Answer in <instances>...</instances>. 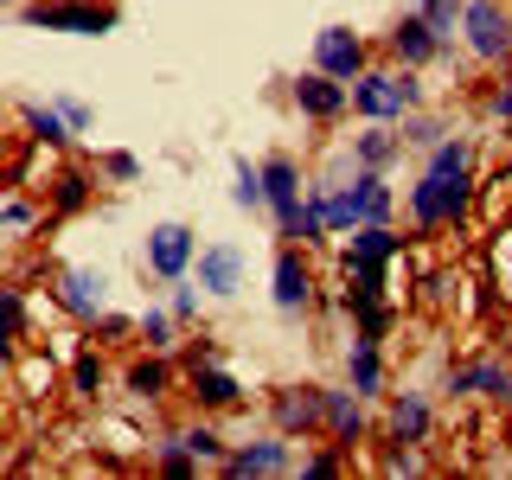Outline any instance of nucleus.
<instances>
[{"label":"nucleus","mask_w":512,"mask_h":480,"mask_svg":"<svg viewBox=\"0 0 512 480\" xmlns=\"http://www.w3.org/2000/svg\"><path fill=\"white\" fill-rule=\"evenodd\" d=\"M365 64H372V45H365L352 26H320L314 32V71L352 84V77H365Z\"/></svg>","instance_id":"nucleus-11"},{"label":"nucleus","mask_w":512,"mask_h":480,"mask_svg":"<svg viewBox=\"0 0 512 480\" xmlns=\"http://www.w3.org/2000/svg\"><path fill=\"white\" fill-rule=\"evenodd\" d=\"M90 333H96V340H128V333H141V320H128V314H96Z\"/></svg>","instance_id":"nucleus-37"},{"label":"nucleus","mask_w":512,"mask_h":480,"mask_svg":"<svg viewBox=\"0 0 512 480\" xmlns=\"http://www.w3.org/2000/svg\"><path fill=\"white\" fill-rule=\"evenodd\" d=\"M487 116L506 128V141H512V84H493V96H487Z\"/></svg>","instance_id":"nucleus-38"},{"label":"nucleus","mask_w":512,"mask_h":480,"mask_svg":"<svg viewBox=\"0 0 512 480\" xmlns=\"http://www.w3.org/2000/svg\"><path fill=\"white\" fill-rule=\"evenodd\" d=\"M135 320H141V333H135V340L148 346V352H173V346H180V327H186V320L173 314V308H141Z\"/></svg>","instance_id":"nucleus-26"},{"label":"nucleus","mask_w":512,"mask_h":480,"mask_svg":"<svg viewBox=\"0 0 512 480\" xmlns=\"http://www.w3.org/2000/svg\"><path fill=\"white\" fill-rule=\"evenodd\" d=\"M96 199V186H90V173H77V167H64L58 180H52V192H45V205H52L58 218H71V212H84V205Z\"/></svg>","instance_id":"nucleus-25"},{"label":"nucleus","mask_w":512,"mask_h":480,"mask_svg":"<svg viewBox=\"0 0 512 480\" xmlns=\"http://www.w3.org/2000/svg\"><path fill=\"white\" fill-rule=\"evenodd\" d=\"M263 186H269V218L288 237V224L301 218V199H308V180H301V160L295 154H269L263 160Z\"/></svg>","instance_id":"nucleus-13"},{"label":"nucleus","mask_w":512,"mask_h":480,"mask_svg":"<svg viewBox=\"0 0 512 480\" xmlns=\"http://www.w3.org/2000/svg\"><path fill=\"white\" fill-rule=\"evenodd\" d=\"M314 263L301 256V244H282L276 263H269V301H276V314H308L314 308Z\"/></svg>","instance_id":"nucleus-8"},{"label":"nucleus","mask_w":512,"mask_h":480,"mask_svg":"<svg viewBox=\"0 0 512 480\" xmlns=\"http://www.w3.org/2000/svg\"><path fill=\"white\" fill-rule=\"evenodd\" d=\"M346 250L352 256H384V263H397V256H404V237H397L391 224H359V231H346Z\"/></svg>","instance_id":"nucleus-27"},{"label":"nucleus","mask_w":512,"mask_h":480,"mask_svg":"<svg viewBox=\"0 0 512 480\" xmlns=\"http://www.w3.org/2000/svg\"><path fill=\"white\" fill-rule=\"evenodd\" d=\"M103 288H109V282L96 276V269H64V276H58V308L90 327L96 314H109V308H103Z\"/></svg>","instance_id":"nucleus-19"},{"label":"nucleus","mask_w":512,"mask_h":480,"mask_svg":"<svg viewBox=\"0 0 512 480\" xmlns=\"http://www.w3.org/2000/svg\"><path fill=\"white\" fill-rule=\"evenodd\" d=\"M0 320H7V359H13V352H26V295H20V288H0Z\"/></svg>","instance_id":"nucleus-29"},{"label":"nucleus","mask_w":512,"mask_h":480,"mask_svg":"<svg viewBox=\"0 0 512 480\" xmlns=\"http://www.w3.org/2000/svg\"><path fill=\"white\" fill-rule=\"evenodd\" d=\"M20 122H26V141H39V148H64L77 135L58 103H20Z\"/></svg>","instance_id":"nucleus-23"},{"label":"nucleus","mask_w":512,"mask_h":480,"mask_svg":"<svg viewBox=\"0 0 512 480\" xmlns=\"http://www.w3.org/2000/svg\"><path fill=\"white\" fill-rule=\"evenodd\" d=\"M13 20L39 32H71V39H103V32H116V0H39V7H20Z\"/></svg>","instance_id":"nucleus-3"},{"label":"nucleus","mask_w":512,"mask_h":480,"mask_svg":"<svg viewBox=\"0 0 512 480\" xmlns=\"http://www.w3.org/2000/svg\"><path fill=\"white\" fill-rule=\"evenodd\" d=\"M410 109H423V71L365 64V77H352V116L359 122H404Z\"/></svg>","instance_id":"nucleus-2"},{"label":"nucleus","mask_w":512,"mask_h":480,"mask_svg":"<svg viewBox=\"0 0 512 480\" xmlns=\"http://www.w3.org/2000/svg\"><path fill=\"white\" fill-rule=\"evenodd\" d=\"M288 103L301 109L308 122H340L346 109H352V84H340V77H327V71H301L295 84H288Z\"/></svg>","instance_id":"nucleus-12"},{"label":"nucleus","mask_w":512,"mask_h":480,"mask_svg":"<svg viewBox=\"0 0 512 480\" xmlns=\"http://www.w3.org/2000/svg\"><path fill=\"white\" fill-rule=\"evenodd\" d=\"M58 109H64V122H71V128H77V135H84V128L96 122V109L84 103V96H58Z\"/></svg>","instance_id":"nucleus-39"},{"label":"nucleus","mask_w":512,"mask_h":480,"mask_svg":"<svg viewBox=\"0 0 512 480\" xmlns=\"http://www.w3.org/2000/svg\"><path fill=\"white\" fill-rule=\"evenodd\" d=\"M461 13H468V0H423V20L442 32V39H455V26H461Z\"/></svg>","instance_id":"nucleus-34"},{"label":"nucleus","mask_w":512,"mask_h":480,"mask_svg":"<svg viewBox=\"0 0 512 480\" xmlns=\"http://www.w3.org/2000/svg\"><path fill=\"white\" fill-rule=\"evenodd\" d=\"M244 269H250L244 244H231V237H212V244H199V263H192V276H199V288H205L212 301H231L237 288H244Z\"/></svg>","instance_id":"nucleus-10"},{"label":"nucleus","mask_w":512,"mask_h":480,"mask_svg":"<svg viewBox=\"0 0 512 480\" xmlns=\"http://www.w3.org/2000/svg\"><path fill=\"white\" fill-rule=\"evenodd\" d=\"M180 436H186V448H192V455L205 461V468H224V455H231V442H224L212 423H186Z\"/></svg>","instance_id":"nucleus-30"},{"label":"nucleus","mask_w":512,"mask_h":480,"mask_svg":"<svg viewBox=\"0 0 512 480\" xmlns=\"http://www.w3.org/2000/svg\"><path fill=\"white\" fill-rule=\"evenodd\" d=\"M384 429H391V442L423 448L429 429H436V410H429L423 391H391V416H384Z\"/></svg>","instance_id":"nucleus-17"},{"label":"nucleus","mask_w":512,"mask_h":480,"mask_svg":"<svg viewBox=\"0 0 512 480\" xmlns=\"http://www.w3.org/2000/svg\"><path fill=\"white\" fill-rule=\"evenodd\" d=\"M96 173H103V180H116V186H135V180H141V160L116 148V154H103V160H96Z\"/></svg>","instance_id":"nucleus-35"},{"label":"nucleus","mask_w":512,"mask_h":480,"mask_svg":"<svg viewBox=\"0 0 512 480\" xmlns=\"http://www.w3.org/2000/svg\"><path fill=\"white\" fill-rule=\"evenodd\" d=\"M231 205H237V212H269L263 160H250V154H231Z\"/></svg>","instance_id":"nucleus-22"},{"label":"nucleus","mask_w":512,"mask_h":480,"mask_svg":"<svg viewBox=\"0 0 512 480\" xmlns=\"http://www.w3.org/2000/svg\"><path fill=\"white\" fill-rule=\"evenodd\" d=\"M352 167H372V173H391L397 160H404V128L397 122H365L359 135H352Z\"/></svg>","instance_id":"nucleus-16"},{"label":"nucleus","mask_w":512,"mask_h":480,"mask_svg":"<svg viewBox=\"0 0 512 480\" xmlns=\"http://www.w3.org/2000/svg\"><path fill=\"white\" fill-rule=\"evenodd\" d=\"M384 340H359V333H352V346H346V384L359 397H391L384 391V352H378Z\"/></svg>","instance_id":"nucleus-20"},{"label":"nucleus","mask_w":512,"mask_h":480,"mask_svg":"<svg viewBox=\"0 0 512 480\" xmlns=\"http://www.w3.org/2000/svg\"><path fill=\"white\" fill-rule=\"evenodd\" d=\"M269 423L295 442L327 429V384H282V391H269Z\"/></svg>","instance_id":"nucleus-7"},{"label":"nucleus","mask_w":512,"mask_h":480,"mask_svg":"<svg viewBox=\"0 0 512 480\" xmlns=\"http://www.w3.org/2000/svg\"><path fill=\"white\" fill-rule=\"evenodd\" d=\"M448 397H480V404H512V365L500 359H474L448 372Z\"/></svg>","instance_id":"nucleus-14"},{"label":"nucleus","mask_w":512,"mask_h":480,"mask_svg":"<svg viewBox=\"0 0 512 480\" xmlns=\"http://www.w3.org/2000/svg\"><path fill=\"white\" fill-rule=\"evenodd\" d=\"M122 391L135 397V404H160V397L173 391V365H167V352H148V359H135L122 372Z\"/></svg>","instance_id":"nucleus-21"},{"label":"nucleus","mask_w":512,"mask_h":480,"mask_svg":"<svg viewBox=\"0 0 512 480\" xmlns=\"http://www.w3.org/2000/svg\"><path fill=\"white\" fill-rule=\"evenodd\" d=\"M154 468L167 474V480H199V468H205V461L186 448V436H180V429H167V436L154 442Z\"/></svg>","instance_id":"nucleus-24"},{"label":"nucleus","mask_w":512,"mask_h":480,"mask_svg":"<svg viewBox=\"0 0 512 480\" xmlns=\"http://www.w3.org/2000/svg\"><path fill=\"white\" fill-rule=\"evenodd\" d=\"M461 39L480 64H506L512 58V7L506 0H468L461 13Z\"/></svg>","instance_id":"nucleus-6"},{"label":"nucleus","mask_w":512,"mask_h":480,"mask_svg":"<svg viewBox=\"0 0 512 480\" xmlns=\"http://www.w3.org/2000/svg\"><path fill=\"white\" fill-rule=\"evenodd\" d=\"M397 128H404V148H423V154H429V148H436V141H442V135H455V128H448L442 116H423V109H410V116H404V122H397Z\"/></svg>","instance_id":"nucleus-31"},{"label":"nucleus","mask_w":512,"mask_h":480,"mask_svg":"<svg viewBox=\"0 0 512 480\" xmlns=\"http://www.w3.org/2000/svg\"><path fill=\"white\" fill-rule=\"evenodd\" d=\"M141 263H148L154 282H180L192 276V263H199V231H192L186 218H160L148 237H141Z\"/></svg>","instance_id":"nucleus-4"},{"label":"nucleus","mask_w":512,"mask_h":480,"mask_svg":"<svg viewBox=\"0 0 512 480\" xmlns=\"http://www.w3.org/2000/svg\"><path fill=\"white\" fill-rule=\"evenodd\" d=\"M295 474H320V480H327V474H346V448L333 442L327 455H301V468H295Z\"/></svg>","instance_id":"nucleus-36"},{"label":"nucleus","mask_w":512,"mask_h":480,"mask_svg":"<svg viewBox=\"0 0 512 480\" xmlns=\"http://www.w3.org/2000/svg\"><path fill=\"white\" fill-rule=\"evenodd\" d=\"M186 372H192V404H199V410L218 416V410H237V404H244V384L224 372L218 359H199V365H186Z\"/></svg>","instance_id":"nucleus-18"},{"label":"nucleus","mask_w":512,"mask_h":480,"mask_svg":"<svg viewBox=\"0 0 512 480\" xmlns=\"http://www.w3.org/2000/svg\"><path fill=\"white\" fill-rule=\"evenodd\" d=\"M167 288H173V295H167V308H173V314H180L186 327H192V320L205 314V288H199V276H180V282H167Z\"/></svg>","instance_id":"nucleus-33"},{"label":"nucleus","mask_w":512,"mask_h":480,"mask_svg":"<svg viewBox=\"0 0 512 480\" xmlns=\"http://www.w3.org/2000/svg\"><path fill=\"white\" fill-rule=\"evenodd\" d=\"M301 455H295V436H282V429H269V436L256 442H231V455H224V480H269V474H295Z\"/></svg>","instance_id":"nucleus-5"},{"label":"nucleus","mask_w":512,"mask_h":480,"mask_svg":"<svg viewBox=\"0 0 512 480\" xmlns=\"http://www.w3.org/2000/svg\"><path fill=\"white\" fill-rule=\"evenodd\" d=\"M39 218H45V199H26L20 186H7V199H0V224H7V237H26Z\"/></svg>","instance_id":"nucleus-28"},{"label":"nucleus","mask_w":512,"mask_h":480,"mask_svg":"<svg viewBox=\"0 0 512 480\" xmlns=\"http://www.w3.org/2000/svg\"><path fill=\"white\" fill-rule=\"evenodd\" d=\"M384 52H391V64H410V71H429L442 52H448V39L436 26L423 20V7H410L404 20H397L391 32H384Z\"/></svg>","instance_id":"nucleus-9"},{"label":"nucleus","mask_w":512,"mask_h":480,"mask_svg":"<svg viewBox=\"0 0 512 480\" xmlns=\"http://www.w3.org/2000/svg\"><path fill=\"white\" fill-rule=\"evenodd\" d=\"M365 404H372V397H359L352 384H346V391H333V384H327V436L340 442L346 455L372 436V416H365Z\"/></svg>","instance_id":"nucleus-15"},{"label":"nucleus","mask_w":512,"mask_h":480,"mask_svg":"<svg viewBox=\"0 0 512 480\" xmlns=\"http://www.w3.org/2000/svg\"><path fill=\"white\" fill-rule=\"evenodd\" d=\"M71 384H77V397H103L109 365L96 359V352H77V359H71Z\"/></svg>","instance_id":"nucleus-32"},{"label":"nucleus","mask_w":512,"mask_h":480,"mask_svg":"<svg viewBox=\"0 0 512 480\" xmlns=\"http://www.w3.org/2000/svg\"><path fill=\"white\" fill-rule=\"evenodd\" d=\"M468 212H474V148L468 135H442L429 148L423 173L410 180V224L423 237H436L448 224H468Z\"/></svg>","instance_id":"nucleus-1"}]
</instances>
